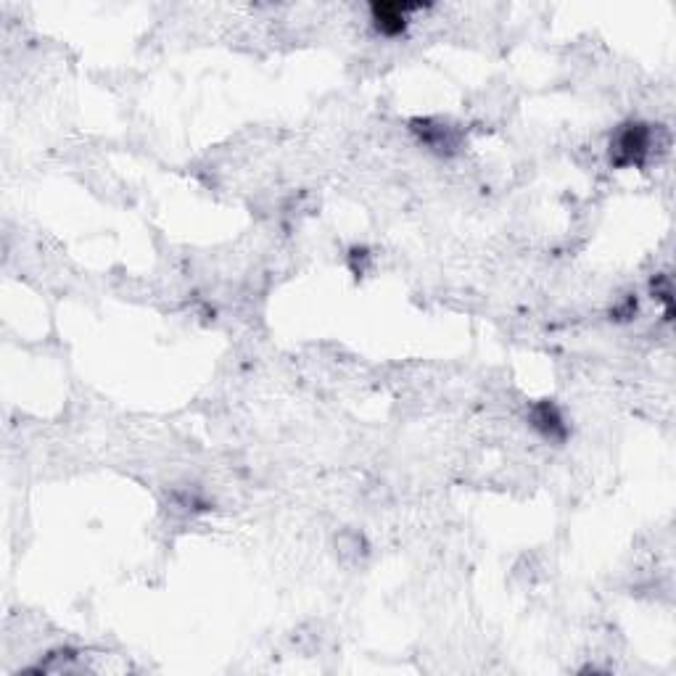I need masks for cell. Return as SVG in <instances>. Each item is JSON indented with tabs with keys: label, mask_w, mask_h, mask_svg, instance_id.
Segmentation results:
<instances>
[{
	"label": "cell",
	"mask_w": 676,
	"mask_h": 676,
	"mask_svg": "<svg viewBox=\"0 0 676 676\" xmlns=\"http://www.w3.org/2000/svg\"><path fill=\"white\" fill-rule=\"evenodd\" d=\"M529 423L539 436H544V439L563 441L568 436V426L566 420H563V412L552 405L550 399H544V402H537V405L531 407Z\"/></svg>",
	"instance_id": "obj_4"
},
{
	"label": "cell",
	"mask_w": 676,
	"mask_h": 676,
	"mask_svg": "<svg viewBox=\"0 0 676 676\" xmlns=\"http://www.w3.org/2000/svg\"><path fill=\"white\" fill-rule=\"evenodd\" d=\"M410 130L420 138V143H426L436 154H455L460 148V133L457 127L441 119H412Z\"/></svg>",
	"instance_id": "obj_2"
},
{
	"label": "cell",
	"mask_w": 676,
	"mask_h": 676,
	"mask_svg": "<svg viewBox=\"0 0 676 676\" xmlns=\"http://www.w3.org/2000/svg\"><path fill=\"white\" fill-rule=\"evenodd\" d=\"M420 11V6L412 3H373L370 6V19L378 35L383 37H399L410 24V14Z\"/></svg>",
	"instance_id": "obj_3"
},
{
	"label": "cell",
	"mask_w": 676,
	"mask_h": 676,
	"mask_svg": "<svg viewBox=\"0 0 676 676\" xmlns=\"http://www.w3.org/2000/svg\"><path fill=\"white\" fill-rule=\"evenodd\" d=\"M650 154H653V127L645 122H626L610 138V164L613 167H642Z\"/></svg>",
	"instance_id": "obj_1"
}]
</instances>
